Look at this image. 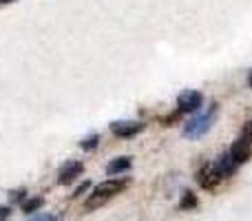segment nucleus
<instances>
[{
    "label": "nucleus",
    "mask_w": 252,
    "mask_h": 221,
    "mask_svg": "<svg viewBox=\"0 0 252 221\" xmlns=\"http://www.w3.org/2000/svg\"><path fill=\"white\" fill-rule=\"evenodd\" d=\"M126 179H106V182H102L100 186H95V190L91 192V197H89V201L84 204V208L87 210H93V208H100L102 204H106L109 199H113L115 195H120V192L126 188Z\"/></svg>",
    "instance_id": "nucleus-1"
},
{
    "label": "nucleus",
    "mask_w": 252,
    "mask_h": 221,
    "mask_svg": "<svg viewBox=\"0 0 252 221\" xmlns=\"http://www.w3.org/2000/svg\"><path fill=\"white\" fill-rule=\"evenodd\" d=\"M215 115H217V106H213V109H210V113H206V115H199V117H195V120L188 122L186 128H184V135H186V137H190V139L201 137V135H204L206 130L213 126Z\"/></svg>",
    "instance_id": "nucleus-2"
},
{
    "label": "nucleus",
    "mask_w": 252,
    "mask_h": 221,
    "mask_svg": "<svg viewBox=\"0 0 252 221\" xmlns=\"http://www.w3.org/2000/svg\"><path fill=\"white\" fill-rule=\"evenodd\" d=\"M221 173H219L217 164H204L199 168V173H197V184H199L201 188H206V190H210V188H215L219 182H221Z\"/></svg>",
    "instance_id": "nucleus-3"
},
{
    "label": "nucleus",
    "mask_w": 252,
    "mask_h": 221,
    "mask_svg": "<svg viewBox=\"0 0 252 221\" xmlns=\"http://www.w3.org/2000/svg\"><path fill=\"white\" fill-rule=\"evenodd\" d=\"M201 102H204V97H201L199 91H184L182 95L177 97V109H179V113H192L199 109Z\"/></svg>",
    "instance_id": "nucleus-4"
},
{
    "label": "nucleus",
    "mask_w": 252,
    "mask_h": 221,
    "mask_svg": "<svg viewBox=\"0 0 252 221\" xmlns=\"http://www.w3.org/2000/svg\"><path fill=\"white\" fill-rule=\"evenodd\" d=\"M84 166L82 161H69V164H64L60 168V173H58V182L62 184V186H66V184H71L73 179H78L80 175H82Z\"/></svg>",
    "instance_id": "nucleus-5"
},
{
    "label": "nucleus",
    "mask_w": 252,
    "mask_h": 221,
    "mask_svg": "<svg viewBox=\"0 0 252 221\" xmlns=\"http://www.w3.org/2000/svg\"><path fill=\"white\" fill-rule=\"evenodd\" d=\"M142 128H144L142 122H115V124H111V130H113V135H118V137H133V135H137Z\"/></svg>",
    "instance_id": "nucleus-6"
},
{
    "label": "nucleus",
    "mask_w": 252,
    "mask_h": 221,
    "mask_svg": "<svg viewBox=\"0 0 252 221\" xmlns=\"http://www.w3.org/2000/svg\"><path fill=\"white\" fill-rule=\"evenodd\" d=\"M230 155L235 157V161H237V164H244V161H248V159H250V155H252L250 142H248V139H246V137L237 139V142L232 144V148H230Z\"/></svg>",
    "instance_id": "nucleus-7"
},
{
    "label": "nucleus",
    "mask_w": 252,
    "mask_h": 221,
    "mask_svg": "<svg viewBox=\"0 0 252 221\" xmlns=\"http://www.w3.org/2000/svg\"><path fill=\"white\" fill-rule=\"evenodd\" d=\"M217 168H219V173H221V177H230V175H235V170H237L235 157H232L230 153H223L217 161Z\"/></svg>",
    "instance_id": "nucleus-8"
},
{
    "label": "nucleus",
    "mask_w": 252,
    "mask_h": 221,
    "mask_svg": "<svg viewBox=\"0 0 252 221\" xmlns=\"http://www.w3.org/2000/svg\"><path fill=\"white\" fill-rule=\"evenodd\" d=\"M130 168V157H118V159H113L109 166H106V173L109 175H120L124 173V170Z\"/></svg>",
    "instance_id": "nucleus-9"
},
{
    "label": "nucleus",
    "mask_w": 252,
    "mask_h": 221,
    "mask_svg": "<svg viewBox=\"0 0 252 221\" xmlns=\"http://www.w3.org/2000/svg\"><path fill=\"white\" fill-rule=\"evenodd\" d=\"M197 206V197L192 195V192H184L182 195V201H179V208L182 210H190Z\"/></svg>",
    "instance_id": "nucleus-10"
},
{
    "label": "nucleus",
    "mask_w": 252,
    "mask_h": 221,
    "mask_svg": "<svg viewBox=\"0 0 252 221\" xmlns=\"http://www.w3.org/2000/svg\"><path fill=\"white\" fill-rule=\"evenodd\" d=\"M40 206H42V197H35V199L22 201V213H35Z\"/></svg>",
    "instance_id": "nucleus-11"
},
{
    "label": "nucleus",
    "mask_w": 252,
    "mask_h": 221,
    "mask_svg": "<svg viewBox=\"0 0 252 221\" xmlns=\"http://www.w3.org/2000/svg\"><path fill=\"white\" fill-rule=\"evenodd\" d=\"M97 142H100V137H97V135H91V137H87L82 142V148H84V151H91V148L97 146Z\"/></svg>",
    "instance_id": "nucleus-12"
},
{
    "label": "nucleus",
    "mask_w": 252,
    "mask_h": 221,
    "mask_svg": "<svg viewBox=\"0 0 252 221\" xmlns=\"http://www.w3.org/2000/svg\"><path fill=\"white\" fill-rule=\"evenodd\" d=\"M244 137L248 139V142H252V120L246 122V126H244Z\"/></svg>",
    "instance_id": "nucleus-13"
},
{
    "label": "nucleus",
    "mask_w": 252,
    "mask_h": 221,
    "mask_svg": "<svg viewBox=\"0 0 252 221\" xmlns=\"http://www.w3.org/2000/svg\"><path fill=\"white\" fill-rule=\"evenodd\" d=\"M31 221H58L56 217H51V215H38L35 219H31Z\"/></svg>",
    "instance_id": "nucleus-14"
},
{
    "label": "nucleus",
    "mask_w": 252,
    "mask_h": 221,
    "mask_svg": "<svg viewBox=\"0 0 252 221\" xmlns=\"http://www.w3.org/2000/svg\"><path fill=\"white\" fill-rule=\"evenodd\" d=\"M9 217V208H4V206H0V221H4Z\"/></svg>",
    "instance_id": "nucleus-15"
},
{
    "label": "nucleus",
    "mask_w": 252,
    "mask_h": 221,
    "mask_svg": "<svg viewBox=\"0 0 252 221\" xmlns=\"http://www.w3.org/2000/svg\"><path fill=\"white\" fill-rule=\"evenodd\" d=\"M87 188H89V184H82V186H80V188H78V190H75V192H73V195H80V192H84V190H87Z\"/></svg>",
    "instance_id": "nucleus-16"
},
{
    "label": "nucleus",
    "mask_w": 252,
    "mask_h": 221,
    "mask_svg": "<svg viewBox=\"0 0 252 221\" xmlns=\"http://www.w3.org/2000/svg\"><path fill=\"white\" fill-rule=\"evenodd\" d=\"M248 84H250V87H252V71H250V73H248Z\"/></svg>",
    "instance_id": "nucleus-17"
},
{
    "label": "nucleus",
    "mask_w": 252,
    "mask_h": 221,
    "mask_svg": "<svg viewBox=\"0 0 252 221\" xmlns=\"http://www.w3.org/2000/svg\"><path fill=\"white\" fill-rule=\"evenodd\" d=\"M0 2H11V0H0Z\"/></svg>",
    "instance_id": "nucleus-18"
}]
</instances>
